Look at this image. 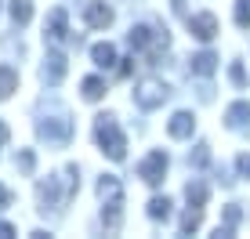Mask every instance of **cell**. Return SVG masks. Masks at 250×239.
Segmentation results:
<instances>
[{"label": "cell", "mask_w": 250, "mask_h": 239, "mask_svg": "<svg viewBox=\"0 0 250 239\" xmlns=\"http://www.w3.org/2000/svg\"><path fill=\"white\" fill-rule=\"evenodd\" d=\"M185 196H188V207H207V185L203 181H188L185 185Z\"/></svg>", "instance_id": "obj_21"}, {"label": "cell", "mask_w": 250, "mask_h": 239, "mask_svg": "<svg viewBox=\"0 0 250 239\" xmlns=\"http://www.w3.org/2000/svg\"><path fill=\"white\" fill-rule=\"evenodd\" d=\"M236 25L250 29V0H236Z\"/></svg>", "instance_id": "obj_24"}, {"label": "cell", "mask_w": 250, "mask_h": 239, "mask_svg": "<svg viewBox=\"0 0 250 239\" xmlns=\"http://www.w3.org/2000/svg\"><path fill=\"white\" fill-rule=\"evenodd\" d=\"M83 22H87L91 29H105V25H113V7L94 0V4L83 7Z\"/></svg>", "instance_id": "obj_9"}, {"label": "cell", "mask_w": 250, "mask_h": 239, "mask_svg": "<svg viewBox=\"0 0 250 239\" xmlns=\"http://www.w3.org/2000/svg\"><path fill=\"white\" fill-rule=\"evenodd\" d=\"M236 167H239V174H243V178H250V152H243V156L236 159Z\"/></svg>", "instance_id": "obj_27"}, {"label": "cell", "mask_w": 250, "mask_h": 239, "mask_svg": "<svg viewBox=\"0 0 250 239\" xmlns=\"http://www.w3.org/2000/svg\"><path fill=\"white\" fill-rule=\"evenodd\" d=\"M15 91H19V73H15L11 65H0V101L11 98Z\"/></svg>", "instance_id": "obj_17"}, {"label": "cell", "mask_w": 250, "mask_h": 239, "mask_svg": "<svg viewBox=\"0 0 250 239\" xmlns=\"http://www.w3.org/2000/svg\"><path fill=\"white\" fill-rule=\"evenodd\" d=\"M37 196H40V210H55L69 192L58 189V178H47V181H40V185H37Z\"/></svg>", "instance_id": "obj_8"}, {"label": "cell", "mask_w": 250, "mask_h": 239, "mask_svg": "<svg viewBox=\"0 0 250 239\" xmlns=\"http://www.w3.org/2000/svg\"><path fill=\"white\" fill-rule=\"evenodd\" d=\"M229 80L236 83V87H243V83H247V73H243V65H239V62L229 65Z\"/></svg>", "instance_id": "obj_25"}, {"label": "cell", "mask_w": 250, "mask_h": 239, "mask_svg": "<svg viewBox=\"0 0 250 239\" xmlns=\"http://www.w3.org/2000/svg\"><path fill=\"white\" fill-rule=\"evenodd\" d=\"M91 58H94V65H102V69H113V65H116V47L109 44V40H105V44H94Z\"/></svg>", "instance_id": "obj_16"}, {"label": "cell", "mask_w": 250, "mask_h": 239, "mask_svg": "<svg viewBox=\"0 0 250 239\" xmlns=\"http://www.w3.org/2000/svg\"><path fill=\"white\" fill-rule=\"evenodd\" d=\"M218 69V55L214 51H200V55H192V73L196 76H214Z\"/></svg>", "instance_id": "obj_15"}, {"label": "cell", "mask_w": 250, "mask_h": 239, "mask_svg": "<svg viewBox=\"0 0 250 239\" xmlns=\"http://www.w3.org/2000/svg\"><path fill=\"white\" fill-rule=\"evenodd\" d=\"M65 69H69L65 55L51 51V55H47V62H44V80H47V83H62V80H65Z\"/></svg>", "instance_id": "obj_13"}, {"label": "cell", "mask_w": 250, "mask_h": 239, "mask_svg": "<svg viewBox=\"0 0 250 239\" xmlns=\"http://www.w3.org/2000/svg\"><path fill=\"white\" fill-rule=\"evenodd\" d=\"M127 44H131V51H145V55H156V51H163L170 44L167 33L152 29V25H131V33H127Z\"/></svg>", "instance_id": "obj_3"}, {"label": "cell", "mask_w": 250, "mask_h": 239, "mask_svg": "<svg viewBox=\"0 0 250 239\" xmlns=\"http://www.w3.org/2000/svg\"><path fill=\"white\" fill-rule=\"evenodd\" d=\"M170 98V87L163 80H156V76H149V80H142L134 87V105L145 109V113H152V109H160L163 101Z\"/></svg>", "instance_id": "obj_4"}, {"label": "cell", "mask_w": 250, "mask_h": 239, "mask_svg": "<svg viewBox=\"0 0 250 239\" xmlns=\"http://www.w3.org/2000/svg\"><path fill=\"white\" fill-rule=\"evenodd\" d=\"M239 218H243V210H239V203H229V207H225V221H221V225L214 228V236H218V239H229L232 232H236Z\"/></svg>", "instance_id": "obj_14"}, {"label": "cell", "mask_w": 250, "mask_h": 239, "mask_svg": "<svg viewBox=\"0 0 250 239\" xmlns=\"http://www.w3.org/2000/svg\"><path fill=\"white\" fill-rule=\"evenodd\" d=\"M170 207H174V203H170L167 196H152V199H149V218L152 221H167L170 218Z\"/></svg>", "instance_id": "obj_19"}, {"label": "cell", "mask_w": 250, "mask_h": 239, "mask_svg": "<svg viewBox=\"0 0 250 239\" xmlns=\"http://www.w3.org/2000/svg\"><path fill=\"white\" fill-rule=\"evenodd\" d=\"M200 221H203V207H188L185 218H182V236H192L200 228Z\"/></svg>", "instance_id": "obj_22"}, {"label": "cell", "mask_w": 250, "mask_h": 239, "mask_svg": "<svg viewBox=\"0 0 250 239\" xmlns=\"http://www.w3.org/2000/svg\"><path fill=\"white\" fill-rule=\"evenodd\" d=\"M167 163H170L167 152H163V149H152L149 156L138 163V178H142L145 185H160V181H163V174H167Z\"/></svg>", "instance_id": "obj_5"}, {"label": "cell", "mask_w": 250, "mask_h": 239, "mask_svg": "<svg viewBox=\"0 0 250 239\" xmlns=\"http://www.w3.org/2000/svg\"><path fill=\"white\" fill-rule=\"evenodd\" d=\"M7 138H11V131H7V123H0V145H4Z\"/></svg>", "instance_id": "obj_30"}, {"label": "cell", "mask_w": 250, "mask_h": 239, "mask_svg": "<svg viewBox=\"0 0 250 239\" xmlns=\"http://www.w3.org/2000/svg\"><path fill=\"white\" fill-rule=\"evenodd\" d=\"M188 29H192L196 40H214L218 37V19H214V15H192V19H188Z\"/></svg>", "instance_id": "obj_11"}, {"label": "cell", "mask_w": 250, "mask_h": 239, "mask_svg": "<svg viewBox=\"0 0 250 239\" xmlns=\"http://www.w3.org/2000/svg\"><path fill=\"white\" fill-rule=\"evenodd\" d=\"M11 19H15V25H29V19H33V0H11Z\"/></svg>", "instance_id": "obj_20"}, {"label": "cell", "mask_w": 250, "mask_h": 239, "mask_svg": "<svg viewBox=\"0 0 250 239\" xmlns=\"http://www.w3.org/2000/svg\"><path fill=\"white\" fill-rule=\"evenodd\" d=\"M15 163H19V170H22V174H33V170H37V152H33V149H19Z\"/></svg>", "instance_id": "obj_23"}, {"label": "cell", "mask_w": 250, "mask_h": 239, "mask_svg": "<svg viewBox=\"0 0 250 239\" xmlns=\"http://www.w3.org/2000/svg\"><path fill=\"white\" fill-rule=\"evenodd\" d=\"M80 91H83V98H87V101H102V98H105V80L87 76V80L80 83Z\"/></svg>", "instance_id": "obj_18"}, {"label": "cell", "mask_w": 250, "mask_h": 239, "mask_svg": "<svg viewBox=\"0 0 250 239\" xmlns=\"http://www.w3.org/2000/svg\"><path fill=\"white\" fill-rule=\"evenodd\" d=\"M192 163H196V167H207V163H210V149H207V145H196Z\"/></svg>", "instance_id": "obj_26"}, {"label": "cell", "mask_w": 250, "mask_h": 239, "mask_svg": "<svg viewBox=\"0 0 250 239\" xmlns=\"http://www.w3.org/2000/svg\"><path fill=\"white\" fill-rule=\"evenodd\" d=\"M37 134H40V138H47V141H55V145H65L69 138H73V120H65V116L40 120V123H37Z\"/></svg>", "instance_id": "obj_6"}, {"label": "cell", "mask_w": 250, "mask_h": 239, "mask_svg": "<svg viewBox=\"0 0 250 239\" xmlns=\"http://www.w3.org/2000/svg\"><path fill=\"white\" fill-rule=\"evenodd\" d=\"M44 37L51 40V44H62V40L69 37V15H65V7H55V11L47 15Z\"/></svg>", "instance_id": "obj_7"}, {"label": "cell", "mask_w": 250, "mask_h": 239, "mask_svg": "<svg viewBox=\"0 0 250 239\" xmlns=\"http://www.w3.org/2000/svg\"><path fill=\"white\" fill-rule=\"evenodd\" d=\"M225 123L232 131H247L250 127V101H232L225 109Z\"/></svg>", "instance_id": "obj_12"}, {"label": "cell", "mask_w": 250, "mask_h": 239, "mask_svg": "<svg viewBox=\"0 0 250 239\" xmlns=\"http://www.w3.org/2000/svg\"><path fill=\"white\" fill-rule=\"evenodd\" d=\"M0 239H15V225H7V221H0Z\"/></svg>", "instance_id": "obj_28"}, {"label": "cell", "mask_w": 250, "mask_h": 239, "mask_svg": "<svg viewBox=\"0 0 250 239\" xmlns=\"http://www.w3.org/2000/svg\"><path fill=\"white\" fill-rule=\"evenodd\" d=\"M192 131H196V116L185 113V109L167 120V134H170V138H192Z\"/></svg>", "instance_id": "obj_10"}, {"label": "cell", "mask_w": 250, "mask_h": 239, "mask_svg": "<svg viewBox=\"0 0 250 239\" xmlns=\"http://www.w3.org/2000/svg\"><path fill=\"white\" fill-rule=\"evenodd\" d=\"M94 138H98L102 152H105V156L113 159V163H120V159L127 156V138H124V131H120L116 116L102 113L98 120H94Z\"/></svg>", "instance_id": "obj_1"}, {"label": "cell", "mask_w": 250, "mask_h": 239, "mask_svg": "<svg viewBox=\"0 0 250 239\" xmlns=\"http://www.w3.org/2000/svg\"><path fill=\"white\" fill-rule=\"evenodd\" d=\"M4 207H11V192H7L4 185H0V210H4Z\"/></svg>", "instance_id": "obj_29"}, {"label": "cell", "mask_w": 250, "mask_h": 239, "mask_svg": "<svg viewBox=\"0 0 250 239\" xmlns=\"http://www.w3.org/2000/svg\"><path fill=\"white\" fill-rule=\"evenodd\" d=\"M98 196L102 203H105V228L109 232H116L120 228V214H124V185H120L116 174H102L98 178Z\"/></svg>", "instance_id": "obj_2"}]
</instances>
